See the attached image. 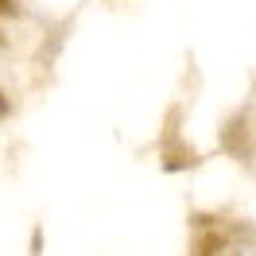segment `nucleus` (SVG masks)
<instances>
[{"mask_svg":"<svg viewBox=\"0 0 256 256\" xmlns=\"http://www.w3.org/2000/svg\"><path fill=\"white\" fill-rule=\"evenodd\" d=\"M0 16H16V4L12 0H0Z\"/></svg>","mask_w":256,"mask_h":256,"instance_id":"obj_1","label":"nucleus"}]
</instances>
